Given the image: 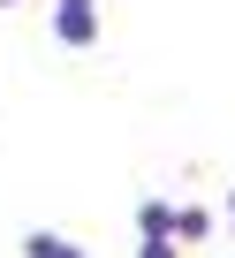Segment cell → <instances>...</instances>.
<instances>
[{"label":"cell","mask_w":235,"mask_h":258,"mask_svg":"<svg viewBox=\"0 0 235 258\" xmlns=\"http://www.w3.org/2000/svg\"><path fill=\"white\" fill-rule=\"evenodd\" d=\"M61 38H68V46H84V38H91V16H84V8H68V16H61Z\"/></svg>","instance_id":"cell-1"},{"label":"cell","mask_w":235,"mask_h":258,"mask_svg":"<svg viewBox=\"0 0 235 258\" xmlns=\"http://www.w3.org/2000/svg\"><path fill=\"white\" fill-rule=\"evenodd\" d=\"M137 258H175V250H167L160 235H144V250H137Z\"/></svg>","instance_id":"cell-2"}]
</instances>
